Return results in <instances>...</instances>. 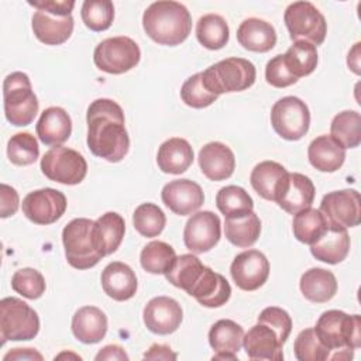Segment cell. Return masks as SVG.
<instances>
[{
    "label": "cell",
    "instance_id": "6da1fadb",
    "mask_svg": "<svg viewBox=\"0 0 361 361\" xmlns=\"http://www.w3.org/2000/svg\"><path fill=\"white\" fill-rule=\"evenodd\" d=\"M87 147L90 152L109 162L121 161L130 148L124 113L111 99H96L86 113Z\"/></svg>",
    "mask_w": 361,
    "mask_h": 361
},
{
    "label": "cell",
    "instance_id": "7a4b0ae2",
    "mask_svg": "<svg viewBox=\"0 0 361 361\" xmlns=\"http://www.w3.org/2000/svg\"><path fill=\"white\" fill-rule=\"evenodd\" d=\"M145 34L161 45H179L192 30V17L188 8L172 0H161L149 4L142 14Z\"/></svg>",
    "mask_w": 361,
    "mask_h": 361
},
{
    "label": "cell",
    "instance_id": "3957f363",
    "mask_svg": "<svg viewBox=\"0 0 361 361\" xmlns=\"http://www.w3.org/2000/svg\"><path fill=\"white\" fill-rule=\"evenodd\" d=\"M314 331L319 340L334 354L330 360H351L361 345V317L341 310H327L319 317Z\"/></svg>",
    "mask_w": 361,
    "mask_h": 361
},
{
    "label": "cell",
    "instance_id": "277c9868",
    "mask_svg": "<svg viewBox=\"0 0 361 361\" xmlns=\"http://www.w3.org/2000/svg\"><path fill=\"white\" fill-rule=\"evenodd\" d=\"M257 71L252 62L244 58H226L202 72V79L209 92L223 93L243 92L255 82Z\"/></svg>",
    "mask_w": 361,
    "mask_h": 361
},
{
    "label": "cell",
    "instance_id": "5b68a950",
    "mask_svg": "<svg viewBox=\"0 0 361 361\" xmlns=\"http://www.w3.org/2000/svg\"><path fill=\"white\" fill-rule=\"evenodd\" d=\"M3 100L8 123L16 127H24L34 121L38 113V100L28 75L24 72L7 75L3 83Z\"/></svg>",
    "mask_w": 361,
    "mask_h": 361
},
{
    "label": "cell",
    "instance_id": "8992f818",
    "mask_svg": "<svg viewBox=\"0 0 361 361\" xmlns=\"http://www.w3.org/2000/svg\"><path fill=\"white\" fill-rule=\"evenodd\" d=\"M93 224V220L79 217L69 221L62 230L65 257L76 269H89L103 258L94 245Z\"/></svg>",
    "mask_w": 361,
    "mask_h": 361
},
{
    "label": "cell",
    "instance_id": "52a82bcc",
    "mask_svg": "<svg viewBox=\"0 0 361 361\" xmlns=\"http://www.w3.org/2000/svg\"><path fill=\"white\" fill-rule=\"evenodd\" d=\"M39 331L37 312L24 300L8 296L0 300V337L1 344L7 340H32Z\"/></svg>",
    "mask_w": 361,
    "mask_h": 361
},
{
    "label": "cell",
    "instance_id": "ba28073f",
    "mask_svg": "<svg viewBox=\"0 0 361 361\" xmlns=\"http://www.w3.org/2000/svg\"><path fill=\"white\" fill-rule=\"evenodd\" d=\"M283 21L292 41H306L316 47L323 44L326 38V18L309 1L290 3L285 10Z\"/></svg>",
    "mask_w": 361,
    "mask_h": 361
},
{
    "label": "cell",
    "instance_id": "9c48e42d",
    "mask_svg": "<svg viewBox=\"0 0 361 361\" xmlns=\"http://www.w3.org/2000/svg\"><path fill=\"white\" fill-rule=\"evenodd\" d=\"M140 58L141 51L137 42L124 35L103 39L93 52L94 65L111 75H120L135 68Z\"/></svg>",
    "mask_w": 361,
    "mask_h": 361
},
{
    "label": "cell",
    "instance_id": "30bf717a",
    "mask_svg": "<svg viewBox=\"0 0 361 361\" xmlns=\"http://www.w3.org/2000/svg\"><path fill=\"white\" fill-rule=\"evenodd\" d=\"M271 124L275 133L288 141L300 140L309 130L310 111L296 96H285L271 109Z\"/></svg>",
    "mask_w": 361,
    "mask_h": 361
},
{
    "label": "cell",
    "instance_id": "8fae6325",
    "mask_svg": "<svg viewBox=\"0 0 361 361\" xmlns=\"http://www.w3.org/2000/svg\"><path fill=\"white\" fill-rule=\"evenodd\" d=\"M42 173L54 182L63 185L80 183L87 172V164L82 154L68 147H52L41 158Z\"/></svg>",
    "mask_w": 361,
    "mask_h": 361
},
{
    "label": "cell",
    "instance_id": "7c38bea8",
    "mask_svg": "<svg viewBox=\"0 0 361 361\" xmlns=\"http://www.w3.org/2000/svg\"><path fill=\"white\" fill-rule=\"evenodd\" d=\"M66 210V197L61 190L44 188L30 192L23 200V213L35 224H52Z\"/></svg>",
    "mask_w": 361,
    "mask_h": 361
},
{
    "label": "cell",
    "instance_id": "4fadbf2b",
    "mask_svg": "<svg viewBox=\"0 0 361 361\" xmlns=\"http://www.w3.org/2000/svg\"><path fill=\"white\" fill-rule=\"evenodd\" d=\"M329 223L355 227L361 223V200L355 189L334 190L323 196L319 209Z\"/></svg>",
    "mask_w": 361,
    "mask_h": 361
},
{
    "label": "cell",
    "instance_id": "5bb4252c",
    "mask_svg": "<svg viewBox=\"0 0 361 361\" xmlns=\"http://www.w3.org/2000/svg\"><path fill=\"white\" fill-rule=\"evenodd\" d=\"M221 223L217 214L203 210L192 214L183 230V241L193 254H203L212 250L220 240Z\"/></svg>",
    "mask_w": 361,
    "mask_h": 361
},
{
    "label": "cell",
    "instance_id": "9a60e30c",
    "mask_svg": "<svg viewBox=\"0 0 361 361\" xmlns=\"http://www.w3.org/2000/svg\"><path fill=\"white\" fill-rule=\"evenodd\" d=\"M230 274L235 285L243 290H257L269 276V262L258 250H247L235 255Z\"/></svg>",
    "mask_w": 361,
    "mask_h": 361
},
{
    "label": "cell",
    "instance_id": "2e32d148",
    "mask_svg": "<svg viewBox=\"0 0 361 361\" xmlns=\"http://www.w3.org/2000/svg\"><path fill=\"white\" fill-rule=\"evenodd\" d=\"M283 344L285 340L279 333L262 320H258V323L252 326L243 338L244 350L251 360L282 361Z\"/></svg>",
    "mask_w": 361,
    "mask_h": 361
},
{
    "label": "cell",
    "instance_id": "e0dca14e",
    "mask_svg": "<svg viewBox=\"0 0 361 361\" xmlns=\"http://www.w3.org/2000/svg\"><path fill=\"white\" fill-rule=\"evenodd\" d=\"M142 319L149 331L166 336L178 330L183 319V312L175 299L169 296H157L145 305Z\"/></svg>",
    "mask_w": 361,
    "mask_h": 361
},
{
    "label": "cell",
    "instance_id": "ac0fdd59",
    "mask_svg": "<svg viewBox=\"0 0 361 361\" xmlns=\"http://www.w3.org/2000/svg\"><path fill=\"white\" fill-rule=\"evenodd\" d=\"M164 204L179 216L195 213L204 202L202 188L190 179H175L162 188Z\"/></svg>",
    "mask_w": 361,
    "mask_h": 361
},
{
    "label": "cell",
    "instance_id": "d6986e66",
    "mask_svg": "<svg viewBox=\"0 0 361 361\" xmlns=\"http://www.w3.org/2000/svg\"><path fill=\"white\" fill-rule=\"evenodd\" d=\"M314 193L316 189L310 178L298 172H289L275 202L286 213L295 214L312 206Z\"/></svg>",
    "mask_w": 361,
    "mask_h": 361
},
{
    "label": "cell",
    "instance_id": "ffe728a7",
    "mask_svg": "<svg viewBox=\"0 0 361 361\" xmlns=\"http://www.w3.org/2000/svg\"><path fill=\"white\" fill-rule=\"evenodd\" d=\"M199 166L202 173L214 182L230 178L235 168L233 151L223 142L213 141L199 151Z\"/></svg>",
    "mask_w": 361,
    "mask_h": 361
},
{
    "label": "cell",
    "instance_id": "44dd1931",
    "mask_svg": "<svg viewBox=\"0 0 361 361\" xmlns=\"http://www.w3.org/2000/svg\"><path fill=\"white\" fill-rule=\"evenodd\" d=\"M188 293L202 306L220 307L230 299L231 286L223 275L214 272L209 267H204L199 279Z\"/></svg>",
    "mask_w": 361,
    "mask_h": 361
},
{
    "label": "cell",
    "instance_id": "7402d4cb",
    "mask_svg": "<svg viewBox=\"0 0 361 361\" xmlns=\"http://www.w3.org/2000/svg\"><path fill=\"white\" fill-rule=\"evenodd\" d=\"M32 31L37 39L47 45H61L72 35L73 17L56 16L44 10H37L32 16Z\"/></svg>",
    "mask_w": 361,
    "mask_h": 361
},
{
    "label": "cell",
    "instance_id": "603a6c76",
    "mask_svg": "<svg viewBox=\"0 0 361 361\" xmlns=\"http://www.w3.org/2000/svg\"><path fill=\"white\" fill-rule=\"evenodd\" d=\"M350 251V235L345 227L329 223L324 234L310 244L312 255L326 264H338L345 259Z\"/></svg>",
    "mask_w": 361,
    "mask_h": 361
},
{
    "label": "cell",
    "instance_id": "cb8c5ba5",
    "mask_svg": "<svg viewBox=\"0 0 361 361\" xmlns=\"http://www.w3.org/2000/svg\"><path fill=\"white\" fill-rule=\"evenodd\" d=\"M102 288L109 298L124 302L135 295L137 276L127 264L113 261L102 272Z\"/></svg>",
    "mask_w": 361,
    "mask_h": 361
},
{
    "label": "cell",
    "instance_id": "d4e9b609",
    "mask_svg": "<svg viewBox=\"0 0 361 361\" xmlns=\"http://www.w3.org/2000/svg\"><path fill=\"white\" fill-rule=\"evenodd\" d=\"M35 131L42 144L58 147L71 137L72 121L62 107H48L41 113Z\"/></svg>",
    "mask_w": 361,
    "mask_h": 361
},
{
    "label": "cell",
    "instance_id": "484cf974",
    "mask_svg": "<svg viewBox=\"0 0 361 361\" xmlns=\"http://www.w3.org/2000/svg\"><path fill=\"white\" fill-rule=\"evenodd\" d=\"M72 333L80 343L96 344L107 333V317L96 306H83L72 317Z\"/></svg>",
    "mask_w": 361,
    "mask_h": 361
},
{
    "label": "cell",
    "instance_id": "4316f807",
    "mask_svg": "<svg viewBox=\"0 0 361 361\" xmlns=\"http://www.w3.org/2000/svg\"><path fill=\"white\" fill-rule=\"evenodd\" d=\"M237 41L248 51L268 52L276 44V32L271 23L251 17L237 28Z\"/></svg>",
    "mask_w": 361,
    "mask_h": 361
},
{
    "label": "cell",
    "instance_id": "83f0119b",
    "mask_svg": "<svg viewBox=\"0 0 361 361\" xmlns=\"http://www.w3.org/2000/svg\"><path fill=\"white\" fill-rule=\"evenodd\" d=\"M126 233L124 219L116 212L102 214L93 224V238L97 251L106 257L113 254L121 244Z\"/></svg>",
    "mask_w": 361,
    "mask_h": 361
},
{
    "label": "cell",
    "instance_id": "f1b7e54d",
    "mask_svg": "<svg viewBox=\"0 0 361 361\" xmlns=\"http://www.w3.org/2000/svg\"><path fill=\"white\" fill-rule=\"evenodd\" d=\"M307 158L320 172H336L345 159V149L330 135L316 137L307 148Z\"/></svg>",
    "mask_w": 361,
    "mask_h": 361
},
{
    "label": "cell",
    "instance_id": "f546056e",
    "mask_svg": "<svg viewBox=\"0 0 361 361\" xmlns=\"http://www.w3.org/2000/svg\"><path fill=\"white\" fill-rule=\"evenodd\" d=\"M285 166L275 161H262L254 166L250 182L252 189L264 199L275 202L282 185L288 178Z\"/></svg>",
    "mask_w": 361,
    "mask_h": 361
},
{
    "label": "cell",
    "instance_id": "4dcf8cb0",
    "mask_svg": "<svg viewBox=\"0 0 361 361\" xmlns=\"http://www.w3.org/2000/svg\"><path fill=\"white\" fill-rule=\"evenodd\" d=\"M157 162L162 172L179 175L192 165L193 149L185 138H169L161 144L157 154Z\"/></svg>",
    "mask_w": 361,
    "mask_h": 361
},
{
    "label": "cell",
    "instance_id": "1f68e13d",
    "mask_svg": "<svg viewBox=\"0 0 361 361\" xmlns=\"http://www.w3.org/2000/svg\"><path fill=\"white\" fill-rule=\"evenodd\" d=\"M302 295L314 303H324L337 293V279L333 272L323 268L307 269L299 282Z\"/></svg>",
    "mask_w": 361,
    "mask_h": 361
},
{
    "label": "cell",
    "instance_id": "d6a6232c",
    "mask_svg": "<svg viewBox=\"0 0 361 361\" xmlns=\"http://www.w3.org/2000/svg\"><path fill=\"white\" fill-rule=\"evenodd\" d=\"M261 233L259 217L254 212H248L235 217H226V238L235 247L248 248L258 240Z\"/></svg>",
    "mask_w": 361,
    "mask_h": 361
},
{
    "label": "cell",
    "instance_id": "836d02e7",
    "mask_svg": "<svg viewBox=\"0 0 361 361\" xmlns=\"http://www.w3.org/2000/svg\"><path fill=\"white\" fill-rule=\"evenodd\" d=\"M327 228L329 221L324 217V214L317 209L307 207L295 213L292 221L293 235L296 237L298 241L303 244H313L324 234Z\"/></svg>",
    "mask_w": 361,
    "mask_h": 361
},
{
    "label": "cell",
    "instance_id": "e575fe53",
    "mask_svg": "<svg viewBox=\"0 0 361 361\" xmlns=\"http://www.w3.org/2000/svg\"><path fill=\"white\" fill-rule=\"evenodd\" d=\"M244 330L230 319L217 320L209 330V344L216 353L237 354L243 345Z\"/></svg>",
    "mask_w": 361,
    "mask_h": 361
},
{
    "label": "cell",
    "instance_id": "d590c367",
    "mask_svg": "<svg viewBox=\"0 0 361 361\" xmlns=\"http://www.w3.org/2000/svg\"><path fill=\"white\" fill-rule=\"evenodd\" d=\"M330 137L344 149L355 148L361 142V116L355 110H344L334 116L330 124Z\"/></svg>",
    "mask_w": 361,
    "mask_h": 361
},
{
    "label": "cell",
    "instance_id": "8d00e7d4",
    "mask_svg": "<svg viewBox=\"0 0 361 361\" xmlns=\"http://www.w3.org/2000/svg\"><path fill=\"white\" fill-rule=\"evenodd\" d=\"M230 30L219 14H204L197 20L196 38L207 49H220L228 42Z\"/></svg>",
    "mask_w": 361,
    "mask_h": 361
},
{
    "label": "cell",
    "instance_id": "74e56055",
    "mask_svg": "<svg viewBox=\"0 0 361 361\" xmlns=\"http://www.w3.org/2000/svg\"><path fill=\"white\" fill-rule=\"evenodd\" d=\"M282 56L288 71L296 79L310 75L317 66V49L306 41H295Z\"/></svg>",
    "mask_w": 361,
    "mask_h": 361
},
{
    "label": "cell",
    "instance_id": "f35d334b",
    "mask_svg": "<svg viewBox=\"0 0 361 361\" xmlns=\"http://www.w3.org/2000/svg\"><path fill=\"white\" fill-rule=\"evenodd\" d=\"M204 267L206 265H203L196 255L183 254L176 257L172 267L165 274V278L173 286L183 289L188 293L195 282L199 279Z\"/></svg>",
    "mask_w": 361,
    "mask_h": 361
},
{
    "label": "cell",
    "instance_id": "ab89813d",
    "mask_svg": "<svg viewBox=\"0 0 361 361\" xmlns=\"http://www.w3.org/2000/svg\"><path fill=\"white\" fill-rule=\"evenodd\" d=\"M216 206L224 217H235L252 212L254 202L245 189L235 185L221 188L216 195Z\"/></svg>",
    "mask_w": 361,
    "mask_h": 361
},
{
    "label": "cell",
    "instance_id": "60d3db41",
    "mask_svg": "<svg viewBox=\"0 0 361 361\" xmlns=\"http://www.w3.org/2000/svg\"><path fill=\"white\" fill-rule=\"evenodd\" d=\"M175 259H176L175 250L164 241L148 243L140 254L141 267L147 272L155 274V275L158 274L165 275L168 269L172 267Z\"/></svg>",
    "mask_w": 361,
    "mask_h": 361
},
{
    "label": "cell",
    "instance_id": "b9f144b4",
    "mask_svg": "<svg viewBox=\"0 0 361 361\" xmlns=\"http://www.w3.org/2000/svg\"><path fill=\"white\" fill-rule=\"evenodd\" d=\"M134 228L144 237H157L162 233L166 217L161 207L154 203H142L140 204L133 214Z\"/></svg>",
    "mask_w": 361,
    "mask_h": 361
},
{
    "label": "cell",
    "instance_id": "7bdbcfd3",
    "mask_svg": "<svg viewBox=\"0 0 361 361\" xmlns=\"http://www.w3.org/2000/svg\"><path fill=\"white\" fill-rule=\"evenodd\" d=\"M39 155L37 138L30 133H17L7 142V157L11 164L18 166L31 165Z\"/></svg>",
    "mask_w": 361,
    "mask_h": 361
},
{
    "label": "cell",
    "instance_id": "ee69618b",
    "mask_svg": "<svg viewBox=\"0 0 361 361\" xmlns=\"http://www.w3.org/2000/svg\"><path fill=\"white\" fill-rule=\"evenodd\" d=\"M80 16L85 25L92 31H104L113 23L114 6L109 0H85Z\"/></svg>",
    "mask_w": 361,
    "mask_h": 361
},
{
    "label": "cell",
    "instance_id": "f6af8a7d",
    "mask_svg": "<svg viewBox=\"0 0 361 361\" xmlns=\"http://www.w3.org/2000/svg\"><path fill=\"white\" fill-rule=\"evenodd\" d=\"M293 351L299 361H324L330 360L331 355V351L319 340L314 329H305L298 334Z\"/></svg>",
    "mask_w": 361,
    "mask_h": 361
},
{
    "label": "cell",
    "instance_id": "bcb514c9",
    "mask_svg": "<svg viewBox=\"0 0 361 361\" xmlns=\"http://www.w3.org/2000/svg\"><path fill=\"white\" fill-rule=\"evenodd\" d=\"M217 94L207 90V87L203 83L202 72L195 73L189 76L182 87H180V99L182 102L193 109H203L210 106L217 100Z\"/></svg>",
    "mask_w": 361,
    "mask_h": 361
},
{
    "label": "cell",
    "instance_id": "7dc6e473",
    "mask_svg": "<svg viewBox=\"0 0 361 361\" xmlns=\"http://www.w3.org/2000/svg\"><path fill=\"white\" fill-rule=\"evenodd\" d=\"M11 288L27 299H38L45 292V279L34 268H21L11 278Z\"/></svg>",
    "mask_w": 361,
    "mask_h": 361
},
{
    "label": "cell",
    "instance_id": "c3c4849f",
    "mask_svg": "<svg viewBox=\"0 0 361 361\" xmlns=\"http://www.w3.org/2000/svg\"><path fill=\"white\" fill-rule=\"evenodd\" d=\"M265 79L271 86L279 89L288 87L298 82V79L288 71L282 55H276L267 62Z\"/></svg>",
    "mask_w": 361,
    "mask_h": 361
},
{
    "label": "cell",
    "instance_id": "681fc988",
    "mask_svg": "<svg viewBox=\"0 0 361 361\" xmlns=\"http://www.w3.org/2000/svg\"><path fill=\"white\" fill-rule=\"evenodd\" d=\"M258 320H262V322L268 323L271 327H274L285 341L290 334L292 319H290L289 313L281 307H276V306L265 307L259 313Z\"/></svg>",
    "mask_w": 361,
    "mask_h": 361
},
{
    "label": "cell",
    "instance_id": "f907efd6",
    "mask_svg": "<svg viewBox=\"0 0 361 361\" xmlns=\"http://www.w3.org/2000/svg\"><path fill=\"white\" fill-rule=\"evenodd\" d=\"M30 6L35 7L37 10H44L48 11L51 14H56V16H71L75 1L73 0H63V1H58V0H41V1H28Z\"/></svg>",
    "mask_w": 361,
    "mask_h": 361
},
{
    "label": "cell",
    "instance_id": "816d5d0a",
    "mask_svg": "<svg viewBox=\"0 0 361 361\" xmlns=\"http://www.w3.org/2000/svg\"><path fill=\"white\" fill-rule=\"evenodd\" d=\"M0 197H1L0 216L3 219L8 217V216H13L17 212L18 203H20L18 193L16 192V189L6 185V183H1L0 185Z\"/></svg>",
    "mask_w": 361,
    "mask_h": 361
},
{
    "label": "cell",
    "instance_id": "f5cc1de1",
    "mask_svg": "<svg viewBox=\"0 0 361 361\" xmlns=\"http://www.w3.org/2000/svg\"><path fill=\"white\" fill-rule=\"evenodd\" d=\"M176 353L165 344H152L148 351L144 354L145 360H176Z\"/></svg>",
    "mask_w": 361,
    "mask_h": 361
},
{
    "label": "cell",
    "instance_id": "db71d44e",
    "mask_svg": "<svg viewBox=\"0 0 361 361\" xmlns=\"http://www.w3.org/2000/svg\"><path fill=\"white\" fill-rule=\"evenodd\" d=\"M96 361L100 360H128L127 353L124 351L123 347L117 345V344H110L103 347L94 357Z\"/></svg>",
    "mask_w": 361,
    "mask_h": 361
},
{
    "label": "cell",
    "instance_id": "11a10c76",
    "mask_svg": "<svg viewBox=\"0 0 361 361\" xmlns=\"http://www.w3.org/2000/svg\"><path fill=\"white\" fill-rule=\"evenodd\" d=\"M4 361L8 360H42V355L35 351V348H13L10 353H7L3 357Z\"/></svg>",
    "mask_w": 361,
    "mask_h": 361
},
{
    "label": "cell",
    "instance_id": "9f6ffc18",
    "mask_svg": "<svg viewBox=\"0 0 361 361\" xmlns=\"http://www.w3.org/2000/svg\"><path fill=\"white\" fill-rule=\"evenodd\" d=\"M360 42H357L355 45H354V48L348 52V58H347V63H348V66L353 69V72L354 73H357V75H360V63H358V55H360Z\"/></svg>",
    "mask_w": 361,
    "mask_h": 361
},
{
    "label": "cell",
    "instance_id": "6f0895ef",
    "mask_svg": "<svg viewBox=\"0 0 361 361\" xmlns=\"http://www.w3.org/2000/svg\"><path fill=\"white\" fill-rule=\"evenodd\" d=\"M213 360H237V357L231 353H217L216 355H213Z\"/></svg>",
    "mask_w": 361,
    "mask_h": 361
}]
</instances>
